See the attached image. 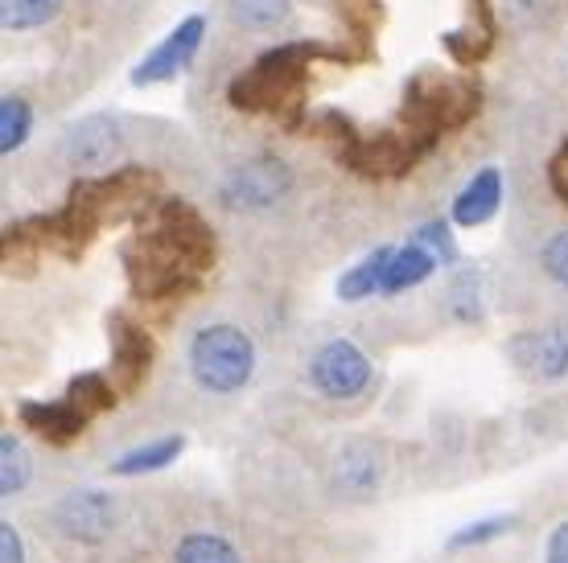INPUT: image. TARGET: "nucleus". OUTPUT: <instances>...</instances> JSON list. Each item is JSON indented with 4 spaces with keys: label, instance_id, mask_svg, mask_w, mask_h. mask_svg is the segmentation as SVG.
Instances as JSON below:
<instances>
[{
    "label": "nucleus",
    "instance_id": "obj_25",
    "mask_svg": "<svg viewBox=\"0 0 568 563\" xmlns=\"http://www.w3.org/2000/svg\"><path fill=\"white\" fill-rule=\"evenodd\" d=\"M0 457H4V465H0V490L21 493L29 485V452H26V444L4 432V440H0Z\"/></svg>",
    "mask_w": 568,
    "mask_h": 563
},
{
    "label": "nucleus",
    "instance_id": "obj_11",
    "mask_svg": "<svg viewBox=\"0 0 568 563\" xmlns=\"http://www.w3.org/2000/svg\"><path fill=\"white\" fill-rule=\"evenodd\" d=\"M108 338H112V370L124 391H136L144 379H149V367H153V341L141 325H132L124 313H112L108 317Z\"/></svg>",
    "mask_w": 568,
    "mask_h": 563
},
{
    "label": "nucleus",
    "instance_id": "obj_24",
    "mask_svg": "<svg viewBox=\"0 0 568 563\" xmlns=\"http://www.w3.org/2000/svg\"><path fill=\"white\" fill-rule=\"evenodd\" d=\"M338 13L358 42L371 45L375 29L384 25V0H338Z\"/></svg>",
    "mask_w": 568,
    "mask_h": 563
},
{
    "label": "nucleus",
    "instance_id": "obj_18",
    "mask_svg": "<svg viewBox=\"0 0 568 563\" xmlns=\"http://www.w3.org/2000/svg\"><path fill=\"white\" fill-rule=\"evenodd\" d=\"M29 127H33V108L21 95H4V103H0V153H17L29 141Z\"/></svg>",
    "mask_w": 568,
    "mask_h": 563
},
{
    "label": "nucleus",
    "instance_id": "obj_15",
    "mask_svg": "<svg viewBox=\"0 0 568 563\" xmlns=\"http://www.w3.org/2000/svg\"><path fill=\"white\" fill-rule=\"evenodd\" d=\"M433 272H437V259H433L420 243H404V247L392 252V264H387V276H384V293L416 288V284H425Z\"/></svg>",
    "mask_w": 568,
    "mask_h": 563
},
{
    "label": "nucleus",
    "instance_id": "obj_22",
    "mask_svg": "<svg viewBox=\"0 0 568 563\" xmlns=\"http://www.w3.org/2000/svg\"><path fill=\"white\" fill-rule=\"evenodd\" d=\"M67 399L83 411L87 420H91L95 411L112 408V403H115V395H112V387H108V379H103V375H95V370H91V375H79V379H71V387H67Z\"/></svg>",
    "mask_w": 568,
    "mask_h": 563
},
{
    "label": "nucleus",
    "instance_id": "obj_31",
    "mask_svg": "<svg viewBox=\"0 0 568 563\" xmlns=\"http://www.w3.org/2000/svg\"><path fill=\"white\" fill-rule=\"evenodd\" d=\"M548 182H552V190L560 194V202L568 206V177H565V170H556V165H552V170H548Z\"/></svg>",
    "mask_w": 568,
    "mask_h": 563
},
{
    "label": "nucleus",
    "instance_id": "obj_17",
    "mask_svg": "<svg viewBox=\"0 0 568 563\" xmlns=\"http://www.w3.org/2000/svg\"><path fill=\"white\" fill-rule=\"evenodd\" d=\"M182 452V437H170V440H156V444H144V449H132L124 452L120 461L112 465V473L120 478H136V473H153V469H165Z\"/></svg>",
    "mask_w": 568,
    "mask_h": 563
},
{
    "label": "nucleus",
    "instance_id": "obj_6",
    "mask_svg": "<svg viewBox=\"0 0 568 563\" xmlns=\"http://www.w3.org/2000/svg\"><path fill=\"white\" fill-rule=\"evenodd\" d=\"M371 375H375L371 358L346 338L326 341L310 362L313 387L326 395V399H355V395H363L371 387Z\"/></svg>",
    "mask_w": 568,
    "mask_h": 563
},
{
    "label": "nucleus",
    "instance_id": "obj_20",
    "mask_svg": "<svg viewBox=\"0 0 568 563\" xmlns=\"http://www.w3.org/2000/svg\"><path fill=\"white\" fill-rule=\"evenodd\" d=\"M173 563H243L240 551L231 547L227 539L219 535H185L178 543V555Z\"/></svg>",
    "mask_w": 568,
    "mask_h": 563
},
{
    "label": "nucleus",
    "instance_id": "obj_5",
    "mask_svg": "<svg viewBox=\"0 0 568 563\" xmlns=\"http://www.w3.org/2000/svg\"><path fill=\"white\" fill-rule=\"evenodd\" d=\"M425 149L404 132V127H392V132H358L355 141L342 149V161L351 165L363 177H404V173L416 170V161H425Z\"/></svg>",
    "mask_w": 568,
    "mask_h": 563
},
{
    "label": "nucleus",
    "instance_id": "obj_9",
    "mask_svg": "<svg viewBox=\"0 0 568 563\" xmlns=\"http://www.w3.org/2000/svg\"><path fill=\"white\" fill-rule=\"evenodd\" d=\"M511 362L524 370L527 379H565L568 375V325H548V329H531L507 341Z\"/></svg>",
    "mask_w": 568,
    "mask_h": 563
},
{
    "label": "nucleus",
    "instance_id": "obj_7",
    "mask_svg": "<svg viewBox=\"0 0 568 563\" xmlns=\"http://www.w3.org/2000/svg\"><path fill=\"white\" fill-rule=\"evenodd\" d=\"M288 170L276 156H256V161H243L240 170L227 173L223 182V206L231 211H264L276 197L288 194Z\"/></svg>",
    "mask_w": 568,
    "mask_h": 563
},
{
    "label": "nucleus",
    "instance_id": "obj_3",
    "mask_svg": "<svg viewBox=\"0 0 568 563\" xmlns=\"http://www.w3.org/2000/svg\"><path fill=\"white\" fill-rule=\"evenodd\" d=\"M483 108V91L469 74H449L437 66L416 71L404 83V103H399V127L413 136L425 153H433L445 132L466 127Z\"/></svg>",
    "mask_w": 568,
    "mask_h": 563
},
{
    "label": "nucleus",
    "instance_id": "obj_19",
    "mask_svg": "<svg viewBox=\"0 0 568 563\" xmlns=\"http://www.w3.org/2000/svg\"><path fill=\"white\" fill-rule=\"evenodd\" d=\"M58 9H62V0H0V21L4 29H38L45 21H54Z\"/></svg>",
    "mask_w": 568,
    "mask_h": 563
},
{
    "label": "nucleus",
    "instance_id": "obj_21",
    "mask_svg": "<svg viewBox=\"0 0 568 563\" xmlns=\"http://www.w3.org/2000/svg\"><path fill=\"white\" fill-rule=\"evenodd\" d=\"M293 13V0H231V17L243 29H276Z\"/></svg>",
    "mask_w": 568,
    "mask_h": 563
},
{
    "label": "nucleus",
    "instance_id": "obj_4",
    "mask_svg": "<svg viewBox=\"0 0 568 563\" xmlns=\"http://www.w3.org/2000/svg\"><path fill=\"white\" fill-rule=\"evenodd\" d=\"M190 370L214 395L240 391L256 370V346L240 325H206L190 341Z\"/></svg>",
    "mask_w": 568,
    "mask_h": 563
},
{
    "label": "nucleus",
    "instance_id": "obj_8",
    "mask_svg": "<svg viewBox=\"0 0 568 563\" xmlns=\"http://www.w3.org/2000/svg\"><path fill=\"white\" fill-rule=\"evenodd\" d=\"M115 502L100 490H71L54 506V526L58 535L74 539V543H103L115 531Z\"/></svg>",
    "mask_w": 568,
    "mask_h": 563
},
{
    "label": "nucleus",
    "instance_id": "obj_1",
    "mask_svg": "<svg viewBox=\"0 0 568 563\" xmlns=\"http://www.w3.org/2000/svg\"><path fill=\"white\" fill-rule=\"evenodd\" d=\"M211 259L214 235L202 214L185 206L182 197H156L129 252V276L149 300H170L190 293L211 268Z\"/></svg>",
    "mask_w": 568,
    "mask_h": 563
},
{
    "label": "nucleus",
    "instance_id": "obj_13",
    "mask_svg": "<svg viewBox=\"0 0 568 563\" xmlns=\"http://www.w3.org/2000/svg\"><path fill=\"white\" fill-rule=\"evenodd\" d=\"M503 206V173L495 165H486L483 173H474L469 185L454 202V223L457 226H483L490 223Z\"/></svg>",
    "mask_w": 568,
    "mask_h": 563
},
{
    "label": "nucleus",
    "instance_id": "obj_27",
    "mask_svg": "<svg viewBox=\"0 0 568 563\" xmlns=\"http://www.w3.org/2000/svg\"><path fill=\"white\" fill-rule=\"evenodd\" d=\"M511 526H515V519H486V522H474V526H466V531H457V535L449 539V547H474V543H486V539L507 535Z\"/></svg>",
    "mask_w": 568,
    "mask_h": 563
},
{
    "label": "nucleus",
    "instance_id": "obj_16",
    "mask_svg": "<svg viewBox=\"0 0 568 563\" xmlns=\"http://www.w3.org/2000/svg\"><path fill=\"white\" fill-rule=\"evenodd\" d=\"M392 252L396 247H379V252H371L363 264L346 272L338 280V296L342 300H367V296L384 293V276H387V264H392Z\"/></svg>",
    "mask_w": 568,
    "mask_h": 563
},
{
    "label": "nucleus",
    "instance_id": "obj_12",
    "mask_svg": "<svg viewBox=\"0 0 568 563\" xmlns=\"http://www.w3.org/2000/svg\"><path fill=\"white\" fill-rule=\"evenodd\" d=\"M62 153L71 156V165H87V170L112 165L115 153H120L115 120H108V115H87V120L71 124L67 127V141H62Z\"/></svg>",
    "mask_w": 568,
    "mask_h": 563
},
{
    "label": "nucleus",
    "instance_id": "obj_2",
    "mask_svg": "<svg viewBox=\"0 0 568 563\" xmlns=\"http://www.w3.org/2000/svg\"><path fill=\"white\" fill-rule=\"evenodd\" d=\"M355 58L346 50H329L322 42H281L235 74L227 86V99L235 112L247 115H276L284 132L305 127V91H310V66L313 62H338Z\"/></svg>",
    "mask_w": 568,
    "mask_h": 563
},
{
    "label": "nucleus",
    "instance_id": "obj_23",
    "mask_svg": "<svg viewBox=\"0 0 568 563\" xmlns=\"http://www.w3.org/2000/svg\"><path fill=\"white\" fill-rule=\"evenodd\" d=\"M445 50H449L457 66H478L495 50V38H486L483 29H449L445 33Z\"/></svg>",
    "mask_w": 568,
    "mask_h": 563
},
{
    "label": "nucleus",
    "instance_id": "obj_32",
    "mask_svg": "<svg viewBox=\"0 0 568 563\" xmlns=\"http://www.w3.org/2000/svg\"><path fill=\"white\" fill-rule=\"evenodd\" d=\"M556 165H568V141H565V149H560V156H556Z\"/></svg>",
    "mask_w": 568,
    "mask_h": 563
},
{
    "label": "nucleus",
    "instance_id": "obj_14",
    "mask_svg": "<svg viewBox=\"0 0 568 563\" xmlns=\"http://www.w3.org/2000/svg\"><path fill=\"white\" fill-rule=\"evenodd\" d=\"M21 420L33 432H42L45 440H54V444H67V440H74L87 428V416L74 408L71 399H58V403H21Z\"/></svg>",
    "mask_w": 568,
    "mask_h": 563
},
{
    "label": "nucleus",
    "instance_id": "obj_28",
    "mask_svg": "<svg viewBox=\"0 0 568 563\" xmlns=\"http://www.w3.org/2000/svg\"><path fill=\"white\" fill-rule=\"evenodd\" d=\"M544 272L560 288H568V231H556L552 239H548V247H544Z\"/></svg>",
    "mask_w": 568,
    "mask_h": 563
},
{
    "label": "nucleus",
    "instance_id": "obj_29",
    "mask_svg": "<svg viewBox=\"0 0 568 563\" xmlns=\"http://www.w3.org/2000/svg\"><path fill=\"white\" fill-rule=\"evenodd\" d=\"M0 555H4V563H26L21 535H17V526H9V522H4V531H0Z\"/></svg>",
    "mask_w": 568,
    "mask_h": 563
},
{
    "label": "nucleus",
    "instance_id": "obj_26",
    "mask_svg": "<svg viewBox=\"0 0 568 563\" xmlns=\"http://www.w3.org/2000/svg\"><path fill=\"white\" fill-rule=\"evenodd\" d=\"M413 243H420L437 264H454L457 259V243H454V235H449V226L445 223H425L420 231H416Z\"/></svg>",
    "mask_w": 568,
    "mask_h": 563
},
{
    "label": "nucleus",
    "instance_id": "obj_10",
    "mask_svg": "<svg viewBox=\"0 0 568 563\" xmlns=\"http://www.w3.org/2000/svg\"><path fill=\"white\" fill-rule=\"evenodd\" d=\"M202 33H206V17H185L182 25L173 29L165 42L156 45L153 54L144 58L141 66L132 71V86H153V83H170L173 74H182L190 66V58L199 54Z\"/></svg>",
    "mask_w": 568,
    "mask_h": 563
},
{
    "label": "nucleus",
    "instance_id": "obj_30",
    "mask_svg": "<svg viewBox=\"0 0 568 563\" xmlns=\"http://www.w3.org/2000/svg\"><path fill=\"white\" fill-rule=\"evenodd\" d=\"M548 563H568V522H560L548 539Z\"/></svg>",
    "mask_w": 568,
    "mask_h": 563
}]
</instances>
